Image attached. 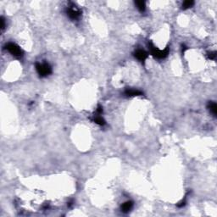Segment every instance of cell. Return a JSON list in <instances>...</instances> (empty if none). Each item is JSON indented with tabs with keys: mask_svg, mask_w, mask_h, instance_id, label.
<instances>
[{
	"mask_svg": "<svg viewBox=\"0 0 217 217\" xmlns=\"http://www.w3.org/2000/svg\"><path fill=\"white\" fill-rule=\"evenodd\" d=\"M208 57L209 59H215L216 57V52H210L208 54Z\"/></svg>",
	"mask_w": 217,
	"mask_h": 217,
	"instance_id": "12",
	"label": "cell"
},
{
	"mask_svg": "<svg viewBox=\"0 0 217 217\" xmlns=\"http://www.w3.org/2000/svg\"><path fill=\"white\" fill-rule=\"evenodd\" d=\"M134 56H135L136 59H137L139 61L143 62L148 58V53L145 50L137 49V50H136V52L134 53Z\"/></svg>",
	"mask_w": 217,
	"mask_h": 217,
	"instance_id": "5",
	"label": "cell"
},
{
	"mask_svg": "<svg viewBox=\"0 0 217 217\" xmlns=\"http://www.w3.org/2000/svg\"><path fill=\"white\" fill-rule=\"evenodd\" d=\"M36 70L41 77L48 76L52 73V68L50 65L47 62L44 63H37L36 64Z\"/></svg>",
	"mask_w": 217,
	"mask_h": 217,
	"instance_id": "1",
	"label": "cell"
},
{
	"mask_svg": "<svg viewBox=\"0 0 217 217\" xmlns=\"http://www.w3.org/2000/svg\"><path fill=\"white\" fill-rule=\"evenodd\" d=\"M149 49H150V53L151 54L157 59H164L165 57L168 56L169 54V48L166 47L164 50H160L159 48H157L155 46H154L151 42L149 43Z\"/></svg>",
	"mask_w": 217,
	"mask_h": 217,
	"instance_id": "2",
	"label": "cell"
},
{
	"mask_svg": "<svg viewBox=\"0 0 217 217\" xmlns=\"http://www.w3.org/2000/svg\"><path fill=\"white\" fill-rule=\"evenodd\" d=\"M5 48L12 54L13 56L16 57V58H20L23 56V52L21 50V48L15 43L13 42H10L5 46Z\"/></svg>",
	"mask_w": 217,
	"mask_h": 217,
	"instance_id": "3",
	"label": "cell"
},
{
	"mask_svg": "<svg viewBox=\"0 0 217 217\" xmlns=\"http://www.w3.org/2000/svg\"><path fill=\"white\" fill-rule=\"evenodd\" d=\"M125 94L128 97H135V96H141L143 95V93L139 90L136 89H126L125 91Z\"/></svg>",
	"mask_w": 217,
	"mask_h": 217,
	"instance_id": "7",
	"label": "cell"
},
{
	"mask_svg": "<svg viewBox=\"0 0 217 217\" xmlns=\"http://www.w3.org/2000/svg\"><path fill=\"white\" fill-rule=\"evenodd\" d=\"M102 112H103V107L100 106V105H98V107L97 108V113H98V115H101Z\"/></svg>",
	"mask_w": 217,
	"mask_h": 217,
	"instance_id": "14",
	"label": "cell"
},
{
	"mask_svg": "<svg viewBox=\"0 0 217 217\" xmlns=\"http://www.w3.org/2000/svg\"><path fill=\"white\" fill-rule=\"evenodd\" d=\"M135 4L136 6V8L141 12H143L145 10V9H146L145 2H143V1H136V2H135Z\"/></svg>",
	"mask_w": 217,
	"mask_h": 217,
	"instance_id": "9",
	"label": "cell"
},
{
	"mask_svg": "<svg viewBox=\"0 0 217 217\" xmlns=\"http://www.w3.org/2000/svg\"><path fill=\"white\" fill-rule=\"evenodd\" d=\"M133 207V203L132 201H126L121 205V211L124 213H128Z\"/></svg>",
	"mask_w": 217,
	"mask_h": 217,
	"instance_id": "6",
	"label": "cell"
},
{
	"mask_svg": "<svg viewBox=\"0 0 217 217\" xmlns=\"http://www.w3.org/2000/svg\"><path fill=\"white\" fill-rule=\"evenodd\" d=\"M208 108L209 109L210 113H211L214 116H216L217 105L216 103H214V102H209V104H208Z\"/></svg>",
	"mask_w": 217,
	"mask_h": 217,
	"instance_id": "8",
	"label": "cell"
},
{
	"mask_svg": "<svg viewBox=\"0 0 217 217\" xmlns=\"http://www.w3.org/2000/svg\"><path fill=\"white\" fill-rule=\"evenodd\" d=\"M194 4V2L193 1H185L183 2L182 3V10H188V9H190L192 7V5Z\"/></svg>",
	"mask_w": 217,
	"mask_h": 217,
	"instance_id": "11",
	"label": "cell"
},
{
	"mask_svg": "<svg viewBox=\"0 0 217 217\" xmlns=\"http://www.w3.org/2000/svg\"><path fill=\"white\" fill-rule=\"evenodd\" d=\"M66 14L71 20H77L81 16V10L75 5L70 6L66 9Z\"/></svg>",
	"mask_w": 217,
	"mask_h": 217,
	"instance_id": "4",
	"label": "cell"
},
{
	"mask_svg": "<svg viewBox=\"0 0 217 217\" xmlns=\"http://www.w3.org/2000/svg\"><path fill=\"white\" fill-rule=\"evenodd\" d=\"M0 22H1V30L3 31L4 28H5V20H4V19H3V17H1Z\"/></svg>",
	"mask_w": 217,
	"mask_h": 217,
	"instance_id": "13",
	"label": "cell"
},
{
	"mask_svg": "<svg viewBox=\"0 0 217 217\" xmlns=\"http://www.w3.org/2000/svg\"><path fill=\"white\" fill-rule=\"evenodd\" d=\"M94 122L96 124L99 125V126H104L105 125V121L104 120V118L100 115H97L94 118Z\"/></svg>",
	"mask_w": 217,
	"mask_h": 217,
	"instance_id": "10",
	"label": "cell"
}]
</instances>
